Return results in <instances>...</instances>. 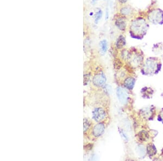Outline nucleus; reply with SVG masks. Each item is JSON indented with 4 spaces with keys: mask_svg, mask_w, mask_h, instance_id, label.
I'll return each instance as SVG.
<instances>
[{
    "mask_svg": "<svg viewBox=\"0 0 163 161\" xmlns=\"http://www.w3.org/2000/svg\"><path fill=\"white\" fill-rule=\"evenodd\" d=\"M146 27L147 24L145 21L141 20L134 21L131 26L132 31L135 33V34H136L138 35L143 34L146 31Z\"/></svg>",
    "mask_w": 163,
    "mask_h": 161,
    "instance_id": "f257e3e1",
    "label": "nucleus"
},
{
    "mask_svg": "<svg viewBox=\"0 0 163 161\" xmlns=\"http://www.w3.org/2000/svg\"><path fill=\"white\" fill-rule=\"evenodd\" d=\"M107 113L103 109L97 107L92 111V118L96 122H101L106 118Z\"/></svg>",
    "mask_w": 163,
    "mask_h": 161,
    "instance_id": "f03ea898",
    "label": "nucleus"
},
{
    "mask_svg": "<svg viewBox=\"0 0 163 161\" xmlns=\"http://www.w3.org/2000/svg\"><path fill=\"white\" fill-rule=\"evenodd\" d=\"M158 66V63L155 60L149 59L146 61L144 70L147 73H153L157 69Z\"/></svg>",
    "mask_w": 163,
    "mask_h": 161,
    "instance_id": "7ed1b4c3",
    "label": "nucleus"
},
{
    "mask_svg": "<svg viewBox=\"0 0 163 161\" xmlns=\"http://www.w3.org/2000/svg\"><path fill=\"white\" fill-rule=\"evenodd\" d=\"M106 82V77L103 73H99L94 75L92 79V83L94 85L100 88L104 85Z\"/></svg>",
    "mask_w": 163,
    "mask_h": 161,
    "instance_id": "20e7f679",
    "label": "nucleus"
},
{
    "mask_svg": "<svg viewBox=\"0 0 163 161\" xmlns=\"http://www.w3.org/2000/svg\"><path fill=\"white\" fill-rule=\"evenodd\" d=\"M162 12L159 10H155L149 15V19L152 22L160 23L163 21V15Z\"/></svg>",
    "mask_w": 163,
    "mask_h": 161,
    "instance_id": "39448f33",
    "label": "nucleus"
},
{
    "mask_svg": "<svg viewBox=\"0 0 163 161\" xmlns=\"http://www.w3.org/2000/svg\"><path fill=\"white\" fill-rule=\"evenodd\" d=\"M116 94L120 102L123 104H126L128 101V94L123 88H118L116 90Z\"/></svg>",
    "mask_w": 163,
    "mask_h": 161,
    "instance_id": "423d86ee",
    "label": "nucleus"
},
{
    "mask_svg": "<svg viewBox=\"0 0 163 161\" xmlns=\"http://www.w3.org/2000/svg\"><path fill=\"white\" fill-rule=\"evenodd\" d=\"M105 126L103 123H99L95 125L92 130V135L95 137H99L104 133Z\"/></svg>",
    "mask_w": 163,
    "mask_h": 161,
    "instance_id": "0eeeda50",
    "label": "nucleus"
},
{
    "mask_svg": "<svg viewBox=\"0 0 163 161\" xmlns=\"http://www.w3.org/2000/svg\"><path fill=\"white\" fill-rule=\"evenodd\" d=\"M115 25L121 31H125L126 28V21L123 17H119L115 20Z\"/></svg>",
    "mask_w": 163,
    "mask_h": 161,
    "instance_id": "6e6552de",
    "label": "nucleus"
},
{
    "mask_svg": "<svg viewBox=\"0 0 163 161\" xmlns=\"http://www.w3.org/2000/svg\"><path fill=\"white\" fill-rule=\"evenodd\" d=\"M135 82H136V80L134 79L129 77L125 80L124 82V85H125V86L127 88L131 90L134 87Z\"/></svg>",
    "mask_w": 163,
    "mask_h": 161,
    "instance_id": "1a4fd4ad",
    "label": "nucleus"
},
{
    "mask_svg": "<svg viewBox=\"0 0 163 161\" xmlns=\"http://www.w3.org/2000/svg\"><path fill=\"white\" fill-rule=\"evenodd\" d=\"M126 45L125 38L122 35L118 37L116 42V47L118 49H121Z\"/></svg>",
    "mask_w": 163,
    "mask_h": 161,
    "instance_id": "9d476101",
    "label": "nucleus"
},
{
    "mask_svg": "<svg viewBox=\"0 0 163 161\" xmlns=\"http://www.w3.org/2000/svg\"><path fill=\"white\" fill-rule=\"evenodd\" d=\"M100 46L101 52L103 54L105 53L108 49L107 41L105 40H102L100 42Z\"/></svg>",
    "mask_w": 163,
    "mask_h": 161,
    "instance_id": "9b49d317",
    "label": "nucleus"
},
{
    "mask_svg": "<svg viewBox=\"0 0 163 161\" xmlns=\"http://www.w3.org/2000/svg\"><path fill=\"white\" fill-rule=\"evenodd\" d=\"M91 125V124L90 121L86 118H84L83 120V129L84 132L88 131V130L90 128Z\"/></svg>",
    "mask_w": 163,
    "mask_h": 161,
    "instance_id": "f8f14e48",
    "label": "nucleus"
},
{
    "mask_svg": "<svg viewBox=\"0 0 163 161\" xmlns=\"http://www.w3.org/2000/svg\"><path fill=\"white\" fill-rule=\"evenodd\" d=\"M138 136H139V138L140 139V140L142 141H146L149 138L148 134L145 131H142L140 132L138 135Z\"/></svg>",
    "mask_w": 163,
    "mask_h": 161,
    "instance_id": "ddd939ff",
    "label": "nucleus"
},
{
    "mask_svg": "<svg viewBox=\"0 0 163 161\" xmlns=\"http://www.w3.org/2000/svg\"><path fill=\"white\" fill-rule=\"evenodd\" d=\"M136 153L140 156H144L145 155V149L142 145H139L136 148Z\"/></svg>",
    "mask_w": 163,
    "mask_h": 161,
    "instance_id": "4468645a",
    "label": "nucleus"
},
{
    "mask_svg": "<svg viewBox=\"0 0 163 161\" xmlns=\"http://www.w3.org/2000/svg\"><path fill=\"white\" fill-rule=\"evenodd\" d=\"M120 13L123 15H128L131 13V9L128 7H123L120 9Z\"/></svg>",
    "mask_w": 163,
    "mask_h": 161,
    "instance_id": "2eb2a0df",
    "label": "nucleus"
},
{
    "mask_svg": "<svg viewBox=\"0 0 163 161\" xmlns=\"http://www.w3.org/2000/svg\"><path fill=\"white\" fill-rule=\"evenodd\" d=\"M147 152L150 156H153L156 153V149L153 145H149L147 147Z\"/></svg>",
    "mask_w": 163,
    "mask_h": 161,
    "instance_id": "dca6fc26",
    "label": "nucleus"
},
{
    "mask_svg": "<svg viewBox=\"0 0 163 161\" xmlns=\"http://www.w3.org/2000/svg\"><path fill=\"white\" fill-rule=\"evenodd\" d=\"M102 11L101 10V9H99L97 12H96V15H95V22L96 23H97L99 22V21H100L101 20V18H102Z\"/></svg>",
    "mask_w": 163,
    "mask_h": 161,
    "instance_id": "f3484780",
    "label": "nucleus"
},
{
    "mask_svg": "<svg viewBox=\"0 0 163 161\" xmlns=\"http://www.w3.org/2000/svg\"><path fill=\"white\" fill-rule=\"evenodd\" d=\"M140 56H134V58H133L131 61V62L134 66H137L140 63L141 59Z\"/></svg>",
    "mask_w": 163,
    "mask_h": 161,
    "instance_id": "a211bd4d",
    "label": "nucleus"
},
{
    "mask_svg": "<svg viewBox=\"0 0 163 161\" xmlns=\"http://www.w3.org/2000/svg\"><path fill=\"white\" fill-rule=\"evenodd\" d=\"M104 88V91H105V92H106V93H107L108 94H111L112 93V88L110 86H109V85H107L105 86V88Z\"/></svg>",
    "mask_w": 163,
    "mask_h": 161,
    "instance_id": "6ab92c4d",
    "label": "nucleus"
},
{
    "mask_svg": "<svg viewBox=\"0 0 163 161\" xmlns=\"http://www.w3.org/2000/svg\"><path fill=\"white\" fill-rule=\"evenodd\" d=\"M90 79V75L89 74H85L84 76V84L86 85Z\"/></svg>",
    "mask_w": 163,
    "mask_h": 161,
    "instance_id": "aec40b11",
    "label": "nucleus"
},
{
    "mask_svg": "<svg viewBox=\"0 0 163 161\" xmlns=\"http://www.w3.org/2000/svg\"><path fill=\"white\" fill-rule=\"evenodd\" d=\"M119 131H120V134H121V135L122 136V137L124 138L125 140L127 141V139H128V138H127V136L126 135V134L122 131V130H120Z\"/></svg>",
    "mask_w": 163,
    "mask_h": 161,
    "instance_id": "412c9836",
    "label": "nucleus"
},
{
    "mask_svg": "<svg viewBox=\"0 0 163 161\" xmlns=\"http://www.w3.org/2000/svg\"><path fill=\"white\" fill-rule=\"evenodd\" d=\"M91 147H92V145L90 144H86V145L84 146V149L89 150L91 149Z\"/></svg>",
    "mask_w": 163,
    "mask_h": 161,
    "instance_id": "4be33fe9",
    "label": "nucleus"
},
{
    "mask_svg": "<svg viewBox=\"0 0 163 161\" xmlns=\"http://www.w3.org/2000/svg\"><path fill=\"white\" fill-rule=\"evenodd\" d=\"M118 1H119L120 2H121L122 3H125L127 1V0H118Z\"/></svg>",
    "mask_w": 163,
    "mask_h": 161,
    "instance_id": "5701e85b",
    "label": "nucleus"
},
{
    "mask_svg": "<svg viewBox=\"0 0 163 161\" xmlns=\"http://www.w3.org/2000/svg\"><path fill=\"white\" fill-rule=\"evenodd\" d=\"M161 117H162V120H163V111L162 112V113H161Z\"/></svg>",
    "mask_w": 163,
    "mask_h": 161,
    "instance_id": "b1692460",
    "label": "nucleus"
},
{
    "mask_svg": "<svg viewBox=\"0 0 163 161\" xmlns=\"http://www.w3.org/2000/svg\"><path fill=\"white\" fill-rule=\"evenodd\" d=\"M97 1H98V0H92V3H95Z\"/></svg>",
    "mask_w": 163,
    "mask_h": 161,
    "instance_id": "393cba45",
    "label": "nucleus"
}]
</instances>
